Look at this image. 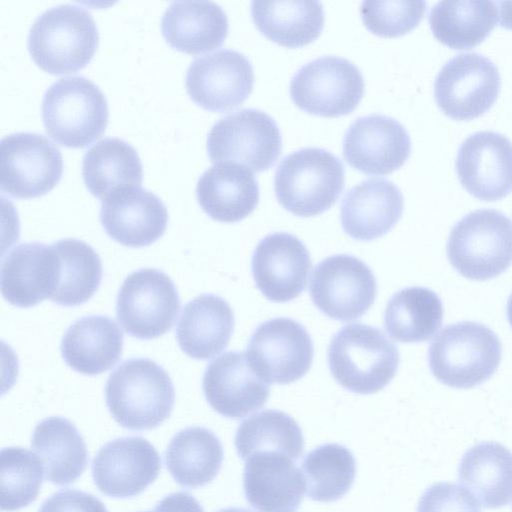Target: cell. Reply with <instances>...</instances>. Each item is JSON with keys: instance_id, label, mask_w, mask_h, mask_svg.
<instances>
[{"instance_id": "3", "label": "cell", "mask_w": 512, "mask_h": 512, "mask_svg": "<svg viewBox=\"0 0 512 512\" xmlns=\"http://www.w3.org/2000/svg\"><path fill=\"white\" fill-rule=\"evenodd\" d=\"M328 365L345 389L362 395L383 389L399 365L397 347L377 327L351 323L340 329L328 347Z\"/></svg>"}, {"instance_id": "33", "label": "cell", "mask_w": 512, "mask_h": 512, "mask_svg": "<svg viewBox=\"0 0 512 512\" xmlns=\"http://www.w3.org/2000/svg\"><path fill=\"white\" fill-rule=\"evenodd\" d=\"M165 462L179 485L201 487L217 476L223 462V447L211 430L188 427L177 432L170 440Z\"/></svg>"}, {"instance_id": "27", "label": "cell", "mask_w": 512, "mask_h": 512, "mask_svg": "<svg viewBox=\"0 0 512 512\" xmlns=\"http://www.w3.org/2000/svg\"><path fill=\"white\" fill-rule=\"evenodd\" d=\"M228 28L225 11L212 1H174L161 18V32L166 42L189 54L221 46Z\"/></svg>"}, {"instance_id": "36", "label": "cell", "mask_w": 512, "mask_h": 512, "mask_svg": "<svg viewBox=\"0 0 512 512\" xmlns=\"http://www.w3.org/2000/svg\"><path fill=\"white\" fill-rule=\"evenodd\" d=\"M59 261L58 283L51 301L66 307L87 302L98 290L102 263L86 242L67 238L52 244Z\"/></svg>"}, {"instance_id": "24", "label": "cell", "mask_w": 512, "mask_h": 512, "mask_svg": "<svg viewBox=\"0 0 512 512\" xmlns=\"http://www.w3.org/2000/svg\"><path fill=\"white\" fill-rule=\"evenodd\" d=\"M404 200L399 188L384 178H369L349 189L341 202L340 220L346 234L371 241L388 233L400 220Z\"/></svg>"}, {"instance_id": "32", "label": "cell", "mask_w": 512, "mask_h": 512, "mask_svg": "<svg viewBox=\"0 0 512 512\" xmlns=\"http://www.w3.org/2000/svg\"><path fill=\"white\" fill-rule=\"evenodd\" d=\"M82 176L91 194L103 200L121 188L141 186L142 163L130 144L120 138L106 137L85 152Z\"/></svg>"}, {"instance_id": "15", "label": "cell", "mask_w": 512, "mask_h": 512, "mask_svg": "<svg viewBox=\"0 0 512 512\" xmlns=\"http://www.w3.org/2000/svg\"><path fill=\"white\" fill-rule=\"evenodd\" d=\"M254 85L252 64L244 54L220 49L195 58L185 76L190 98L210 111L225 112L241 105Z\"/></svg>"}, {"instance_id": "5", "label": "cell", "mask_w": 512, "mask_h": 512, "mask_svg": "<svg viewBox=\"0 0 512 512\" xmlns=\"http://www.w3.org/2000/svg\"><path fill=\"white\" fill-rule=\"evenodd\" d=\"M342 161L317 147L294 151L282 159L274 177L279 204L300 217H312L335 204L344 188Z\"/></svg>"}, {"instance_id": "31", "label": "cell", "mask_w": 512, "mask_h": 512, "mask_svg": "<svg viewBox=\"0 0 512 512\" xmlns=\"http://www.w3.org/2000/svg\"><path fill=\"white\" fill-rule=\"evenodd\" d=\"M251 15L257 29L268 39L290 48L305 46L319 37L324 26L321 2L252 1Z\"/></svg>"}, {"instance_id": "30", "label": "cell", "mask_w": 512, "mask_h": 512, "mask_svg": "<svg viewBox=\"0 0 512 512\" xmlns=\"http://www.w3.org/2000/svg\"><path fill=\"white\" fill-rule=\"evenodd\" d=\"M31 447L43 463L45 478L54 485L71 484L86 469V443L66 418L52 416L39 422L32 434Z\"/></svg>"}, {"instance_id": "43", "label": "cell", "mask_w": 512, "mask_h": 512, "mask_svg": "<svg viewBox=\"0 0 512 512\" xmlns=\"http://www.w3.org/2000/svg\"><path fill=\"white\" fill-rule=\"evenodd\" d=\"M155 508L159 512H204L201 504L186 492H175L167 495Z\"/></svg>"}, {"instance_id": "11", "label": "cell", "mask_w": 512, "mask_h": 512, "mask_svg": "<svg viewBox=\"0 0 512 512\" xmlns=\"http://www.w3.org/2000/svg\"><path fill=\"white\" fill-rule=\"evenodd\" d=\"M501 88L498 68L476 52L460 53L446 62L434 81L438 107L455 120H471L488 111Z\"/></svg>"}, {"instance_id": "47", "label": "cell", "mask_w": 512, "mask_h": 512, "mask_svg": "<svg viewBox=\"0 0 512 512\" xmlns=\"http://www.w3.org/2000/svg\"><path fill=\"white\" fill-rule=\"evenodd\" d=\"M148 512H159L157 509H154L153 511H148Z\"/></svg>"}, {"instance_id": "45", "label": "cell", "mask_w": 512, "mask_h": 512, "mask_svg": "<svg viewBox=\"0 0 512 512\" xmlns=\"http://www.w3.org/2000/svg\"><path fill=\"white\" fill-rule=\"evenodd\" d=\"M507 318H508L509 324L512 327V294L510 295V297L507 301Z\"/></svg>"}, {"instance_id": "12", "label": "cell", "mask_w": 512, "mask_h": 512, "mask_svg": "<svg viewBox=\"0 0 512 512\" xmlns=\"http://www.w3.org/2000/svg\"><path fill=\"white\" fill-rule=\"evenodd\" d=\"M63 160L59 148L46 136L16 132L0 141V187L16 198L46 194L59 182Z\"/></svg>"}, {"instance_id": "4", "label": "cell", "mask_w": 512, "mask_h": 512, "mask_svg": "<svg viewBox=\"0 0 512 512\" xmlns=\"http://www.w3.org/2000/svg\"><path fill=\"white\" fill-rule=\"evenodd\" d=\"M502 346L487 326L464 321L445 326L431 342L429 367L442 384L468 389L488 380L497 370Z\"/></svg>"}, {"instance_id": "42", "label": "cell", "mask_w": 512, "mask_h": 512, "mask_svg": "<svg viewBox=\"0 0 512 512\" xmlns=\"http://www.w3.org/2000/svg\"><path fill=\"white\" fill-rule=\"evenodd\" d=\"M39 512H108V510L96 496L90 493L76 489H63L46 499Z\"/></svg>"}, {"instance_id": "6", "label": "cell", "mask_w": 512, "mask_h": 512, "mask_svg": "<svg viewBox=\"0 0 512 512\" xmlns=\"http://www.w3.org/2000/svg\"><path fill=\"white\" fill-rule=\"evenodd\" d=\"M41 111L49 136L72 148H83L99 138L109 115L104 93L83 76L53 82L43 95Z\"/></svg>"}, {"instance_id": "2", "label": "cell", "mask_w": 512, "mask_h": 512, "mask_svg": "<svg viewBox=\"0 0 512 512\" xmlns=\"http://www.w3.org/2000/svg\"><path fill=\"white\" fill-rule=\"evenodd\" d=\"M98 42L99 33L91 13L82 6L61 4L36 17L29 30L27 47L40 68L59 75L88 64Z\"/></svg>"}, {"instance_id": "19", "label": "cell", "mask_w": 512, "mask_h": 512, "mask_svg": "<svg viewBox=\"0 0 512 512\" xmlns=\"http://www.w3.org/2000/svg\"><path fill=\"white\" fill-rule=\"evenodd\" d=\"M257 288L272 302H288L306 288L312 267L309 251L295 235L276 232L264 237L252 256Z\"/></svg>"}, {"instance_id": "25", "label": "cell", "mask_w": 512, "mask_h": 512, "mask_svg": "<svg viewBox=\"0 0 512 512\" xmlns=\"http://www.w3.org/2000/svg\"><path fill=\"white\" fill-rule=\"evenodd\" d=\"M202 210L220 222H239L259 202V185L251 170L233 162L215 163L205 170L196 185Z\"/></svg>"}, {"instance_id": "26", "label": "cell", "mask_w": 512, "mask_h": 512, "mask_svg": "<svg viewBox=\"0 0 512 512\" xmlns=\"http://www.w3.org/2000/svg\"><path fill=\"white\" fill-rule=\"evenodd\" d=\"M233 330L234 314L227 301L214 294H202L183 307L176 338L186 355L207 360L227 347Z\"/></svg>"}, {"instance_id": "21", "label": "cell", "mask_w": 512, "mask_h": 512, "mask_svg": "<svg viewBox=\"0 0 512 512\" xmlns=\"http://www.w3.org/2000/svg\"><path fill=\"white\" fill-rule=\"evenodd\" d=\"M100 221L113 240L139 248L156 242L164 234L168 211L156 194L141 186H131L102 200Z\"/></svg>"}, {"instance_id": "23", "label": "cell", "mask_w": 512, "mask_h": 512, "mask_svg": "<svg viewBox=\"0 0 512 512\" xmlns=\"http://www.w3.org/2000/svg\"><path fill=\"white\" fill-rule=\"evenodd\" d=\"M58 273V256L52 245L21 243L2 261V295L16 307L35 306L44 299L52 298Z\"/></svg>"}, {"instance_id": "13", "label": "cell", "mask_w": 512, "mask_h": 512, "mask_svg": "<svg viewBox=\"0 0 512 512\" xmlns=\"http://www.w3.org/2000/svg\"><path fill=\"white\" fill-rule=\"evenodd\" d=\"M310 296L328 317L351 321L364 315L377 295L376 278L360 259L347 254L322 260L312 273Z\"/></svg>"}, {"instance_id": "38", "label": "cell", "mask_w": 512, "mask_h": 512, "mask_svg": "<svg viewBox=\"0 0 512 512\" xmlns=\"http://www.w3.org/2000/svg\"><path fill=\"white\" fill-rule=\"evenodd\" d=\"M307 495L313 501L332 502L352 487L356 461L343 445L328 443L307 453L302 461Z\"/></svg>"}, {"instance_id": "46", "label": "cell", "mask_w": 512, "mask_h": 512, "mask_svg": "<svg viewBox=\"0 0 512 512\" xmlns=\"http://www.w3.org/2000/svg\"><path fill=\"white\" fill-rule=\"evenodd\" d=\"M217 512H252V511L249 509H246V508L228 507V508L221 509Z\"/></svg>"}, {"instance_id": "28", "label": "cell", "mask_w": 512, "mask_h": 512, "mask_svg": "<svg viewBox=\"0 0 512 512\" xmlns=\"http://www.w3.org/2000/svg\"><path fill=\"white\" fill-rule=\"evenodd\" d=\"M123 349V332L116 322L103 315L76 320L61 341L65 363L84 375H98L119 361Z\"/></svg>"}, {"instance_id": "17", "label": "cell", "mask_w": 512, "mask_h": 512, "mask_svg": "<svg viewBox=\"0 0 512 512\" xmlns=\"http://www.w3.org/2000/svg\"><path fill=\"white\" fill-rule=\"evenodd\" d=\"M411 151L405 127L392 117L371 114L357 118L343 139V156L354 169L387 175L399 169Z\"/></svg>"}, {"instance_id": "39", "label": "cell", "mask_w": 512, "mask_h": 512, "mask_svg": "<svg viewBox=\"0 0 512 512\" xmlns=\"http://www.w3.org/2000/svg\"><path fill=\"white\" fill-rule=\"evenodd\" d=\"M45 473L37 456L21 447H6L0 453L1 509L15 511L36 500Z\"/></svg>"}, {"instance_id": "29", "label": "cell", "mask_w": 512, "mask_h": 512, "mask_svg": "<svg viewBox=\"0 0 512 512\" xmlns=\"http://www.w3.org/2000/svg\"><path fill=\"white\" fill-rule=\"evenodd\" d=\"M459 481L486 509H498L512 501V452L494 441L469 448L461 458Z\"/></svg>"}, {"instance_id": "18", "label": "cell", "mask_w": 512, "mask_h": 512, "mask_svg": "<svg viewBox=\"0 0 512 512\" xmlns=\"http://www.w3.org/2000/svg\"><path fill=\"white\" fill-rule=\"evenodd\" d=\"M455 166L461 185L477 199L496 201L512 192V143L500 133L468 136L459 147Z\"/></svg>"}, {"instance_id": "1", "label": "cell", "mask_w": 512, "mask_h": 512, "mask_svg": "<svg viewBox=\"0 0 512 512\" xmlns=\"http://www.w3.org/2000/svg\"><path fill=\"white\" fill-rule=\"evenodd\" d=\"M105 400L112 417L123 428L149 430L171 415L175 390L168 373L155 361L131 358L108 377Z\"/></svg>"}, {"instance_id": "44", "label": "cell", "mask_w": 512, "mask_h": 512, "mask_svg": "<svg viewBox=\"0 0 512 512\" xmlns=\"http://www.w3.org/2000/svg\"><path fill=\"white\" fill-rule=\"evenodd\" d=\"M499 10L500 25L512 29V2H496Z\"/></svg>"}, {"instance_id": "10", "label": "cell", "mask_w": 512, "mask_h": 512, "mask_svg": "<svg viewBox=\"0 0 512 512\" xmlns=\"http://www.w3.org/2000/svg\"><path fill=\"white\" fill-rule=\"evenodd\" d=\"M364 94V78L348 59L324 56L303 65L290 82V95L301 110L323 117L351 113Z\"/></svg>"}, {"instance_id": "22", "label": "cell", "mask_w": 512, "mask_h": 512, "mask_svg": "<svg viewBox=\"0 0 512 512\" xmlns=\"http://www.w3.org/2000/svg\"><path fill=\"white\" fill-rule=\"evenodd\" d=\"M243 487L247 501L258 512H296L306 480L290 457L260 452L246 460Z\"/></svg>"}, {"instance_id": "41", "label": "cell", "mask_w": 512, "mask_h": 512, "mask_svg": "<svg viewBox=\"0 0 512 512\" xmlns=\"http://www.w3.org/2000/svg\"><path fill=\"white\" fill-rule=\"evenodd\" d=\"M417 512H481L479 503L467 489L452 482H438L421 495Z\"/></svg>"}, {"instance_id": "20", "label": "cell", "mask_w": 512, "mask_h": 512, "mask_svg": "<svg viewBox=\"0 0 512 512\" xmlns=\"http://www.w3.org/2000/svg\"><path fill=\"white\" fill-rule=\"evenodd\" d=\"M269 385L254 371L246 353L238 351H228L211 361L202 382L209 405L231 419H240L264 406Z\"/></svg>"}, {"instance_id": "7", "label": "cell", "mask_w": 512, "mask_h": 512, "mask_svg": "<svg viewBox=\"0 0 512 512\" xmlns=\"http://www.w3.org/2000/svg\"><path fill=\"white\" fill-rule=\"evenodd\" d=\"M446 250L450 264L465 278H495L512 264V221L494 209L470 212L452 228Z\"/></svg>"}, {"instance_id": "34", "label": "cell", "mask_w": 512, "mask_h": 512, "mask_svg": "<svg viewBox=\"0 0 512 512\" xmlns=\"http://www.w3.org/2000/svg\"><path fill=\"white\" fill-rule=\"evenodd\" d=\"M493 1H440L428 16L434 37L442 44L466 50L480 44L497 23Z\"/></svg>"}, {"instance_id": "35", "label": "cell", "mask_w": 512, "mask_h": 512, "mask_svg": "<svg viewBox=\"0 0 512 512\" xmlns=\"http://www.w3.org/2000/svg\"><path fill=\"white\" fill-rule=\"evenodd\" d=\"M439 296L425 287H407L388 301L384 313L387 334L398 342L418 343L431 339L442 325Z\"/></svg>"}, {"instance_id": "8", "label": "cell", "mask_w": 512, "mask_h": 512, "mask_svg": "<svg viewBox=\"0 0 512 512\" xmlns=\"http://www.w3.org/2000/svg\"><path fill=\"white\" fill-rule=\"evenodd\" d=\"M211 162H233L262 172L276 162L282 137L275 120L257 109H242L219 119L207 135Z\"/></svg>"}, {"instance_id": "14", "label": "cell", "mask_w": 512, "mask_h": 512, "mask_svg": "<svg viewBox=\"0 0 512 512\" xmlns=\"http://www.w3.org/2000/svg\"><path fill=\"white\" fill-rule=\"evenodd\" d=\"M254 371L267 383L289 384L301 379L313 360V343L299 322L278 317L261 323L246 349Z\"/></svg>"}, {"instance_id": "9", "label": "cell", "mask_w": 512, "mask_h": 512, "mask_svg": "<svg viewBox=\"0 0 512 512\" xmlns=\"http://www.w3.org/2000/svg\"><path fill=\"white\" fill-rule=\"evenodd\" d=\"M180 310V298L171 278L154 268L126 277L116 300L118 322L127 334L149 340L167 333Z\"/></svg>"}, {"instance_id": "37", "label": "cell", "mask_w": 512, "mask_h": 512, "mask_svg": "<svg viewBox=\"0 0 512 512\" xmlns=\"http://www.w3.org/2000/svg\"><path fill=\"white\" fill-rule=\"evenodd\" d=\"M235 446L243 460L260 452H277L295 461L304 451V437L291 416L280 410L268 409L240 423Z\"/></svg>"}, {"instance_id": "16", "label": "cell", "mask_w": 512, "mask_h": 512, "mask_svg": "<svg viewBox=\"0 0 512 512\" xmlns=\"http://www.w3.org/2000/svg\"><path fill=\"white\" fill-rule=\"evenodd\" d=\"M161 469V458L154 446L139 436L122 437L102 446L92 462L97 488L114 498L141 494Z\"/></svg>"}, {"instance_id": "40", "label": "cell", "mask_w": 512, "mask_h": 512, "mask_svg": "<svg viewBox=\"0 0 512 512\" xmlns=\"http://www.w3.org/2000/svg\"><path fill=\"white\" fill-rule=\"evenodd\" d=\"M425 1H363L361 18L366 28L381 37H397L413 30L423 19Z\"/></svg>"}]
</instances>
